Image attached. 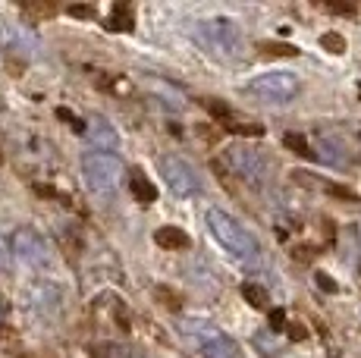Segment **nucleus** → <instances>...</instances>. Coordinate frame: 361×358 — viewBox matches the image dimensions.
<instances>
[{
  "label": "nucleus",
  "mask_w": 361,
  "mask_h": 358,
  "mask_svg": "<svg viewBox=\"0 0 361 358\" xmlns=\"http://www.w3.org/2000/svg\"><path fill=\"white\" fill-rule=\"evenodd\" d=\"M204 223H207V230H211V236L217 239L235 261L255 264V261L261 258V242L255 239V233L245 230V226H242L233 214H226L224 208H207Z\"/></svg>",
  "instance_id": "f257e3e1"
},
{
  "label": "nucleus",
  "mask_w": 361,
  "mask_h": 358,
  "mask_svg": "<svg viewBox=\"0 0 361 358\" xmlns=\"http://www.w3.org/2000/svg\"><path fill=\"white\" fill-rule=\"evenodd\" d=\"M224 161H226V167L239 179H245L248 185H264L270 176V161L258 148H248V144H230V148L224 151Z\"/></svg>",
  "instance_id": "39448f33"
},
{
  "label": "nucleus",
  "mask_w": 361,
  "mask_h": 358,
  "mask_svg": "<svg viewBox=\"0 0 361 358\" xmlns=\"http://www.w3.org/2000/svg\"><path fill=\"white\" fill-rule=\"evenodd\" d=\"M317 189L321 192H327V195H333V198H343V202H352L355 204L358 202V195L352 189H345V185H339V183H317Z\"/></svg>",
  "instance_id": "a211bd4d"
},
{
  "label": "nucleus",
  "mask_w": 361,
  "mask_h": 358,
  "mask_svg": "<svg viewBox=\"0 0 361 358\" xmlns=\"http://www.w3.org/2000/svg\"><path fill=\"white\" fill-rule=\"evenodd\" d=\"M107 29L110 32H132V29H135V16H132V6L129 4H116L114 10H110Z\"/></svg>",
  "instance_id": "f8f14e48"
},
{
  "label": "nucleus",
  "mask_w": 361,
  "mask_h": 358,
  "mask_svg": "<svg viewBox=\"0 0 361 358\" xmlns=\"http://www.w3.org/2000/svg\"><path fill=\"white\" fill-rule=\"evenodd\" d=\"M154 242L166 252H185L192 245V239H189V233L179 230V226H161V230L154 233Z\"/></svg>",
  "instance_id": "9d476101"
},
{
  "label": "nucleus",
  "mask_w": 361,
  "mask_h": 358,
  "mask_svg": "<svg viewBox=\"0 0 361 358\" xmlns=\"http://www.w3.org/2000/svg\"><path fill=\"white\" fill-rule=\"evenodd\" d=\"M161 173L166 179V185H170L173 195L179 198H195L201 192V176L198 170L192 167L189 161H183V157L170 154V157H161Z\"/></svg>",
  "instance_id": "0eeeda50"
},
{
  "label": "nucleus",
  "mask_w": 361,
  "mask_h": 358,
  "mask_svg": "<svg viewBox=\"0 0 361 358\" xmlns=\"http://www.w3.org/2000/svg\"><path fill=\"white\" fill-rule=\"evenodd\" d=\"M261 51L267 54V57H295L298 47L295 44H283V41H264Z\"/></svg>",
  "instance_id": "f3484780"
},
{
  "label": "nucleus",
  "mask_w": 361,
  "mask_h": 358,
  "mask_svg": "<svg viewBox=\"0 0 361 358\" xmlns=\"http://www.w3.org/2000/svg\"><path fill=\"white\" fill-rule=\"evenodd\" d=\"M66 13L75 19H94V6H69Z\"/></svg>",
  "instance_id": "4be33fe9"
},
{
  "label": "nucleus",
  "mask_w": 361,
  "mask_h": 358,
  "mask_svg": "<svg viewBox=\"0 0 361 358\" xmlns=\"http://www.w3.org/2000/svg\"><path fill=\"white\" fill-rule=\"evenodd\" d=\"M154 299L161 302L164 308H170V311H179V308H183V295L170 286H154Z\"/></svg>",
  "instance_id": "2eb2a0df"
},
{
  "label": "nucleus",
  "mask_w": 361,
  "mask_h": 358,
  "mask_svg": "<svg viewBox=\"0 0 361 358\" xmlns=\"http://www.w3.org/2000/svg\"><path fill=\"white\" fill-rule=\"evenodd\" d=\"M321 157L324 163H333V167H343L345 163V154H343V144L333 142V139H321Z\"/></svg>",
  "instance_id": "4468645a"
},
{
  "label": "nucleus",
  "mask_w": 361,
  "mask_h": 358,
  "mask_svg": "<svg viewBox=\"0 0 361 358\" xmlns=\"http://www.w3.org/2000/svg\"><path fill=\"white\" fill-rule=\"evenodd\" d=\"M242 299H245L252 308H267L270 305V292L258 283H242Z\"/></svg>",
  "instance_id": "ddd939ff"
},
{
  "label": "nucleus",
  "mask_w": 361,
  "mask_h": 358,
  "mask_svg": "<svg viewBox=\"0 0 361 358\" xmlns=\"http://www.w3.org/2000/svg\"><path fill=\"white\" fill-rule=\"evenodd\" d=\"M57 116H60V120H66V123H73V129H75V132H82V135H85V126H88V123H82L79 116L73 113V110H66V107H57Z\"/></svg>",
  "instance_id": "412c9836"
},
{
  "label": "nucleus",
  "mask_w": 361,
  "mask_h": 358,
  "mask_svg": "<svg viewBox=\"0 0 361 358\" xmlns=\"http://www.w3.org/2000/svg\"><path fill=\"white\" fill-rule=\"evenodd\" d=\"M245 92L252 94L255 101H261V104L286 107V104H293V101L298 98L302 82H298V75L289 73V70H270V73L255 75V79L245 85Z\"/></svg>",
  "instance_id": "7ed1b4c3"
},
{
  "label": "nucleus",
  "mask_w": 361,
  "mask_h": 358,
  "mask_svg": "<svg viewBox=\"0 0 361 358\" xmlns=\"http://www.w3.org/2000/svg\"><path fill=\"white\" fill-rule=\"evenodd\" d=\"M85 139L94 144V151H104V154H110V151L120 148V135H116V129L110 126L104 116H92V120H88Z\"/></svg>",
  "instance_id": "1a4fd4ad"
},
{
  "label": "nucleus",
  "mask_w": 361,
  "mask_h": 358,
  "mask_svg": "<svg viewBox=\"0 0 361 358\" xmlns=\"http://www.w3.org/2000/svg\"><path fill=\"white\" fill-rule=\"evenodd\" d=\"M321 47L324 51H330V54H343L345 51V38L336 35V32H327V35L321 38Z\"/></svg>",
  "instance_id": "aec40b11"
},
{
  "label": "nucleus",
  "mask_w": 361,
  "mask_h": 358,
  "mask_svg": "<svg viewBox=\"0 0 361 358\" xmlns=\"http://www.w3.org/2000/svg\"><path fill=\"white\" fill-rule=\"evenodd\" d=\"M94 358H126V349L114 346V342H101V346H92Z\"/></svg>",
  "instance_id": "6ab92c4d"
},
{
  "label": "nucleus",
  "mask_w": 361,
  "mask_h": 358,
  "mask_svg": "<svg viewBox=\"0 0 361 358\" xmlns=\"http://www.w3.org/2000/svg\"><path fill=\"white\" fill-rule=\"evenodd\" d=\"M283 144H286L293 154H302V157H314V151L308 148V142H305V135H298V132H286L283 135Z\"/></svg>",
  "instance_id": "dca6fc26"
},
{
  "label": "nucleus",
  "mask_w": 361,
  "mask_h": 358,
  "mask_svg": "<svg viewBox=\"0 0 361 358\" xmlns=\"http://www.w3.org/2000/svg\"><path fill=\"white\" fill-rule=\"evenodd\" d=\"M195 38H198V44L217 60H239L242 57V32H239V25L226 16L201 19L195 25Z\"/></svg>",
  "instance_id": "f03ea898"
},
{
  "label": "nucleus",
  "mask_w": 361,
  "mask_h": 358,
  "mask_svg": "<svg viewBox=\"0 0 361 358\" xmlns=\"http://www.w3.org/2000/svg\"><path fill=\"white\" fill-rule=\"evenodd\" d=\"M129 192H132V198H135L138 204H154L157 202L154 183H151V179H145L142 170H132V173H129Z\"/></svg>",
  "instance_id": "9b49d317"
},
{
  "label": "nucleus",
  "mask_w": 361,
  "mask_h": 358,
  "mask_svg": "<svg viewBox=\"0 0 361 358\" xmlns=\"http://www.w3.org/2000/svg\"><path fill=\"white\" fill-rule=\"evenodd\" d=\"M311 254H314L311 249H295V252H293V258H298V261H311Z\"/></svg>",
  "instance_id": "a878e982"
},
{
  "label": "nucleus",
  "mask_w": 361,
  "mask_h": 358,
  "mask_svg": "<svg viewBox=\"0 0 361 358\" xmlns=\"http://www.w3.org/2000/svg\"><path fill=\"white\" fill-rule=\"evenodd\" d=\"M289 336H293V340H305V336H308V330H305L302 323H289Z\"/></svg>",
  "instance_id": "b1692460"
},
{
  "label": "nucleus",
  "mask_w": 361,
  "mask_h": 358,
  "mask_svg": "<svg viewBox=\"0 0 361 358\" xmlns=\"http://www.w3.org/2000/svg\"><path fill=\"white\" fill-rule=\"evenodd\" d=\"M82 176H85V185L98 195H110V192L120 189L123 176H126V167L116 154H104V151H88L82 154Z\"/></svg>",
  "instance_id": "20e7f679"
},
{
  "label": "nucleus",
  "mask_w": 361,
  "mask_h": 358,
  "mask_svg": "<svg viewBox=\"0 0 361 358\" xmlns=\"http://www.w3.org/2000/svg\"><path fill=\"white\" fill-rule=\"evenodd\" d=\"M10 245H13V254L32 267H44L47 261H51V245H47L44 236H41L38 230H32V226H19V230L13 233Z\"/></svg>",
  "instance_id": "6e6552de"
},
{
  "label": "nucleus",
  "mask_w": 361,
  "mask_h": 358,
  "mask_svg": "<svg viewBox=\"0 0 361 358\" xmlns=\"http://www.w3.org/2000/svg\"><path fill=\"white\" fill-rule=\"evenodd\" d=\"M317 286L321 289H327V292H336V283L327 277V273H317Z\"/></svg>",
  "instance_id": "5701e85b"
},
{
  "label": "nucleus",
  "mask_w": 361,
  "mask_h": 358,
  "mask_svg": "<svg viewBox=\"0 0 361 358\" xmlns=\"http://www.w3.org/2000/svg\"><path fill=\"white\" fill-rule=\"evenodd\" d=\"M283 321H286V314H283L280 308H276V311L270 314V323H274V330H280V327H283Z\"/></svg>",
  "instance_id": "393cba45"
},
{
  "label": "nucleus",
  "mask_w": 361,
  "mask_h": 358,
  "mask_svg": "<svg viewBox=\"0 0 361 358\" xmlns=\"http://www.w3.org/2000/svg\"><path fill=\"white\" fill-rule=\"evenodd\" d=\"M185 333L198 342V349L204 358H242L239 342L217 327H207V323H201V321H189L185 323Z\"/></svg>",
  "instance_id": "423d86ee"
}]
</instances>
